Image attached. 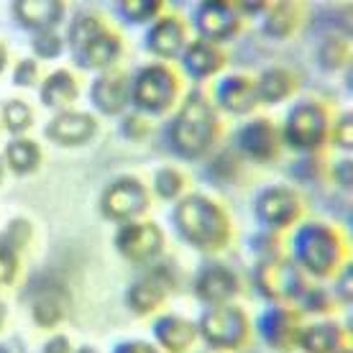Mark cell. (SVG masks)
Segmentation results:
<instances>
[{
  "mask_svg": "<svg viewBox=\"0 0 353 353\" xmlns=\"http://www.w3.org/2000/svg\"><path fill=\"white\" fill-rule=\"evenodd\" d=\"M36 92H39V103L46 110H54V113L70 110V108H74V103L82 95L80 77L70 67H59V70L49 72L46 77H41Z\"/></svg>",
  "mask_w": 353,
  "mask_h": 353,
  "instance_id": "obj_26",
  "label": "cell"
},
{
  "mask_svg": "<svg viewBox=\"0 0 353 353\" xmlns=\"http://www.w3.org/2000/svg\"><path fill=\"white\" fill-rule=\"evenodd\" d=\"M241 167H243V161L236 157V151L225 146V149H215L208 157V179L210 182H221V185H230V182H236L241 174Z\"/></svg>",
  "mask_w": 353,
  "mask_h": 353,
  "instance_id": "obj_35",
  "label": "cell"
},
{
  "mask_svg": "<svg viewBox=\"0 0 353 353\" xmlns=\"http://www.w3.org/2000/svg\"><path fill=\"white\" fill-rule=\"evenodd\" d=\"M0 131H3V128H0Z\"/></svg>",
  "mask_w": 353,
  "mask_h": 353,
  "instance_id": "obj_56",
  "label": "cell"
},
{
  "mask_svg": "<svg viewBox=\"0 0 353 353\" xmlns=\"http://www.w3.org/2000/svg\"><path fill=\"white\" fill-rule=\"evenodd\" d=\"M10 70V49L6 41H0V77Z\"/></svg>",
  "mask_w": 353,
  "mask_h": 353,
  "instance_id": "obj_49",
  "label": "cell"
},
{
  "mask_svg": "<svg viewBox=\"0 0 353 353\" xmlns=\"http://www.w3.org/2000/svg\"><path fill=\"white\" fill-rule=\"evenodd\" d=\"M64 44L70 52L72 67L92 74L118 67L125 52L123 36L108 26L103 13L92 8H77L72 13L64 31Z\"/></svg>",
  "mask_w": 353,
  "mask_h": 353,
  "instance_id": "obj_4",
  "label": "cell"
},
{
  "mask_svg": "<svg viewBox=\"0 0 353 353\" xmlns=\"http://www.w3.org/2000/svg\"><path fill=\"white\" fill-rule=\"evenodd\" d=\"M302 323L305 318L292 305H264L251 320V333L269 351L292 353Z\"/></svg>",
  "mask_w": 353,
  "mask_h": 353,
  "instance_id": "obj_16",
  "label": "cell"
},
{
  "mask_svg": "<svg viewBox=\"0 0 353 353\" xmlns=\"http://www.w3.org/2000/svg\"><path fill=\"white\" fill-rule=\"evenodd\" d=\"M192 294L203 307H218V305H230L241 297L243 292V279L241 274L218 256H208L192 274Z\"/></svg>",
  "mask_w": 353,
  "mask_h": 353,
  "instance_id": "obj_14",
  "label": "cell"
},
{
  "mask_svg": "<svg viewBox=\"0 0 353 353\" xmlns=\"http://www.w3.org/2000/svg\"><path fill=\"white\" fill-rule=\"evenodd\" d=\"M248 282L254 294L261 297L266 305H294L302 290L307 287L305 274L292 264L287 254L254 261L248 272Z\"/></svg>",
  "mask_w": 353,
  "mask_h": 353,
  "instance_id": "obj_10",
  "label": "cell"
},
{
  "mask_svg": "<svg viewBox=\"0 0 353 353\" xmlns=\"http://www.w3.org/2000/svg\"><path fill=\"white\" fill-rule=\"evenodd\" d=\"M169 294L172 292H169L167 284L146 266V272L139 274L123 290V305L136 318H149V315H157L164 307Z\"/></svg>",
  "mask_w": 353,
  "mask_h": 353,
  "instance_id": "obj_25",
  "label": "cell"
},
{
  "mask_svg": "<svg viewBox=\"0 0 353 353\" xmlns=\"http://www.w3.org/2000/svg\"><path fill=\"white\" fill-rule=\"evenodd\" d=\"M131 74V108L133 113L143 118H164L176 108L182 97V77L172 64L164 62H146L139 64Z\"/></svg>",
  "mask_w": 353,
  "mask_h": 353,
  "instance_id": "obj_5",
  "label": "cell"
},
{
  "mask_svg": "<svg viewBox=\"0 0 353 353\" xmlns=\"http://www.w3.org/2000/svg\"><path fill=\"white\" fill-rule=\"evenodd\" d=\"M0 353H16V351H13V345H10V343L0 341Z\"/></svg>",
  "mask_w": 353,
  "mask_h": 353,
  "instance_id": "obj_53",
  "label": "cell"
},
{
  "mask_svg": "<svg viewBox=\"0 0 353 353\" xmlns=\"http://www.w3.org/2000/svg\"><path fill=\"white\" fill-rule=\"evenodd\" d=\"M8 325V300H6V294L0 290V330Z\"/></svg>",
  "mask_w": 353,
  "mask_h": 353,
  "instance_id": "obj_50",
  "label": "cell"
},
{
  "mask_svg": "<svg viewBox=\"0 0 353 353\" xmlns=\"http://www.w3.org/2000/svg\"><path fill=\"white\" fill-rule=\"evenodd\" d=\"M284 254L307 282H327L351 259V243L336 223L302 218L294 228L287 230Z\"/></svg>",
  "mask_w": 353,
  "mask_h": 353,
  "instance_id": "obj_2",
  "label": "cell"
},
{
  "mask_svg": "<svg viewBox=\"0 0 353 353\" xmlns=\"http://www.w3.org/2000/svg\"><path fill=\"white\" fill-rule=\"evenodd\" d=\"M90 113L103 118H121L131 108V74L121 67L92 74L88 88Z\"/></svg>",
  "mask_w": 353,
  "mask_h": 353,
  "instance_id": "obj_17",
  "label": "cell"
},
{
  "mask_svg": "<svg viewBox=\"0 0 353 353\" xmlns=\"http://www.w3.org/2000/svg\"><path fill=\"white\" fill-rule=\"evenodd\" d=\"M21 279V251L0 239V290L16 287Z\"/></svg>",
  "mask_w": 353,
  "mask_h": 353,
  "instance_id": "obj_43",
  "label": "cell"
},
{
  "mask_svg": "<svg viewBox=\"0 0 353 353\" xmlns=\"http://www.w3.org/2000/svg\"><path fill=\"white\" fill-rule=\"evenodd\" d=\"M187 41H190L187 21L174 10L172 13L164 10L154 23L143 28V49H146V54H151L154 62H176L179 54L185 52Z\"/></svg>",
  "mask_w": 353,
  "mask_h": 353,
  "instance_id": "obj_20",
  "label": "cell"
},
{
  "mask_svg": "<svg viewBox=\"0 0 353 353\" xmlns=\"http://www.w3.org/2000/svg\"><path fill=\"white\" fill-rule=\"evenodd\" d=\"M34 123H36V110L23 97H8L0 105V128H6L10 133V139L13 136H28Z\"/></svg>",
  "mask_w": 353,
  "mask_h": 353,
  "instance_id": "obj_33",
  "label": "cell"
},
{
  "mask_svg": "<svg viewBox=\"0 0 353 353\" xmlns=\"http://www.w3.org/2000/svg\"><path fill=\"white\" fill-rule=\"evenodd\" d=\"M230 149L236 151L241 161L254 167H269L282 157V136L279 123L266 115H248L230 133Z\"/></svg>",
  "mask_w": 353,
  "mask_h": 353,
  "instance_id": "obj_12",
  "label": "cell"
},
{
  "mask_svg": "<svg viewBox=\"0 0 353 353\" xmlns=\"http://www.w3.org/2000/svg\"><path fill=\"white\" fill-rule=\"evenodd\" d=\"M248 251H251L254 261H264V259L284 254V241H282V236H276V233L256 228L248 236Z\"/></svg>",
  "mask_w": 353,
  "mask_h": 353,
  "instance_id": "obj_39",
  "label": "cell"
},
{
  "mask_svg": "<svg viewBox=\"0 0 353 353\" xmlns=\"http://www.w3.org/2000/svg\"><path fill=\"white\" fill-rule=\"evenodd\" d=\"M6 174H8V169H6V164H3V157H0V185L6 182Z\"/></svg>",
  "mask_w": 353,
  "mask_h": 353,
  "instance_id": "obj_52",
  "label": "cell"
},
{
  "mask_svg": "<svg viewBox=\"0 0 353 353\" xmlns=\"http://www.w3.org/2000/svg\"><path fill=\"white\" fill-rule=\"evenodd\" d=\"M223 136L221 113L212 108L208 90L197 88L182 92L176 108L164 123L161 139L167 151L179 161H205L218 149Z\"/></svg>",
  "mask_w": 353,
  "mask_h": 353,
  "instance_id": "obj_1",
  "label": "cell"
},
{
  "mask_svg": "<svg viewBox=\"0 0 353 353\" xmlns=\"http://www.w3.org/2000/svg\"><path fill=\"white\" fill-rule=\"evenodd\" d=\"M327 146H333L336 151H341L343 157H351V151H353V115H351V110H341V113L330 121Z\"/></svg>",
  "mask_w": 353,
  "mask_h": 353,
  "instance_id": "obj_38",
  "label": "cell"
},
{
  "mask_svg": "<svg viewBox=\"0 0 353 353\" xmlns=\"http://www.w3.org/2000/svg\"><path fill=\"white\" fill-rule=\"evenodd\" d=\"M110 353H161L157 345L146 338H123L110 348Z\"/></svg>",
  "mask_w": 353,
  "mask_h": 353,
  "instance_id": "obj_46",
  "label": "cell"
},
{
  "mask_svg": "<svg viewBox=\"0 0 353 353\" xmlns=\"http://www.w3.org/2000/svg\"><path fill=\"white\" fill-rule=\"evenodd\" d=\"M72 351H74L72 338L67 333H59V330H54L52 336H46L41 341V348H39V353H72Z\"/></svg>",
  "mask_w": 353,
  "mask_h": 353,
  "instance_id": "obj_47",
  "label": "cell"
},
{
  "mask_svg": "<svg viewBox=\"0 0 353 353\" xmlns=\"http://www.w3.org/2000/svg\"><path fill=\"white\" fill-rule=\"evenodd\" d=\"M70 6L64 0H13L10 3V16L18 26L28 34H41V31H57L67 21Z\"/></svg>",
  "mask_w": 353,
  "mask_h": 353,
  "instance_id": "obj_23",
  "label": "cell"
},
{
  "mask_svg": "<svg viewBox=\"0 0 353 353\" xmlns=\"http://www.w3.org/2000/svg\"><path fill=\"white\" fill-rule=\"evenodd\" d=\"M44 139L57 149H82L97 139L100 121L90 110H59L44 123Z\"/></svg>",
  "mask_w": 353,
  "mask_h": 353,
  "instance_id": "obj_19",
  "label": "cell"
},
{
  "mask_svg": "<svg viewBox=\"0 0 353 353\" xmlns=\"http://www.w3.org/2000/svg\"><path fill=\"white\" fill-rule=\"evenodd\" d=\"M327 290H330V294H333L336 307L351 310V305H353V264H351V259L330 276V287H327Z\"/></svg>",
  "mask_w": 353,
  "mask_h": 353,
  "instance_id": "obj_40",
  "label": "cell"
},
{
  "mask_svg": "<svg viewBox=\"0 0 353 353\" xmlns=\"http://www.w3.org/2000/svg\"><path fill=\"white\" fill-rule=\"evenodd\" d=\"M338 353H353V348H351V345H345L343 351H338Z\"/></svg>",
  "mask_w": 353,
  "mask_h": 353,
  "instance_id": "obj_54",
  "label": "cell"
},
{
  "mask_svg": "<svg viewBox=\"0 0 353 353\" xmlns=\"http://www.w3.org/2000/svg\"><path fill=\"white\" fill-rule=\"evenodd\" d=\"M208 95H210V103L218 113L241 118V121L254 115V110L259 108L254 77L243 74V72H223L221 77H215Z\"/></svg>",
  "mask_w": 353,
  "mask_h": 353,
  "instance_id": "obj_18",
  "label": "cell"
},
{
  "mask_svg": "<svg viewBox=\"0 0 353 353\" xmlns=\"http://www.w3.org/2000/svg\"><path fill=\"white\" fill-rule=\"evenodd\" d=\"M151 190L141 176L136 174H118L100 190L97 210L103 221L121 225V223L141 221L151 210Z\"/></svg>",
  "mask_w": 353,
  "mask_h": 353,
  "instance_id": "obj_11",
  "label": "cell"
},
{
  "mask_svg": "<svg viewBox=\"0 0 353 353\" xmlns=\"http://www.w3.org/2000/svg\"><path fill=\"white\" fill-rule=\"evenodd\" d=\"M325 176L330 179V185L336 187L341 194H351L353 190V161L351 157H336L327 164Z\"/></svg>",
  "mask_w": 353,
  "mask_h": 353,
  "instance_id": "obj_45",
  "label": "cell"
},
{
  "mask_svg": "<svg viewBox=\"0 0 353 353\" xmlns=\"http://www.w3.org/2000/svg\"><path fill=\"white\" fill-rule=\"evenodd\" d=\"M345 345H351L348 327L338 318H315L302 323L297 333V353H338Z\"/></svg>",
  "mask_w": 353,
  "mask_h": 353,
  "instance_id": "obj_24",
  "label": "cell"
},
{
  "mask_svg": "<svg viewBox=\"0 0 353 353\" xmlns=\"http://www.w3.org/2000/svg\"><path fill=\"white\" fill-rule=\"evenodd\" d=\"M118 136H121L123 141H131V143L146 141L151 136V121L139 113H133V110H125V113L118 118Z\"/></svg>",
  "mask_w": 353,
  "mask_h": 353,
  "instance_id": "obj_42",
  "label": "cell"
},
{
  "mask_svg": "<svg viewBox=\"0 0 353 353\" xmlns=\"http://www.w3.org/2000/svg\"><path fill=\"white\" fill-rule=\"evenodd\" d=\"M187 28L194 34V39L223 46L239 39L243 18L236 10V3H230V0H200L190 10Z\"/></svg>",
  "mask_w": 353,
  "mask_h": 353,
  "instance_id": "obj_15",
  "label": "cell"
},
{
  "mask_svg": "<svg viewBox=\"0 0 353 353\" xmlns=\"http://www.w3.org/2000/svg\"><path fill=\"white\" fill-rule=\"evenodd\" d=\"M330 121H333L330 108L323 100H315V97H300V100H294L287 108L282 123H279L282 146L290 149L294 157H302V154H323V149L327 146Z\"/></svg>",
  "mask_w": 353,
  "mask_h": 353,
  "instance_id": "obj_6",
  "label": "cell"
},
{
  "mask_svg": "<svg viewBox=\"0 0 353 353\" xmlns=\"http://www.w3.org/2000/svg\"><path fill=\"white\" fill-rule=\"evenodd\" d=\"M302 26V6L292 0L269 3L261 16V34L274 41H284L300 31Z\"/></svg>",
  "mask_w": 353,
  "mask_h": 353,
  "instance_id": "obj_29",
  "label": "cell"
},
{
  "mask_svg": "<svg viewBox=\"0 0 353 353\" xmlns=\"http://www.w3.org/2000/svg\"><path fill=\"white\" fill-rule=\"evenodd\" d=\"M3 164L16 176L36 174L44 164V146L34 136H13L3 146Z\"/></svg>",
  "mask_w": 353,
  "mask_h": 353,
  "instance_id": "obj_28",
  "label": "cell"
},
{
  "mask_svg": "<svg viewBox=\"0 0 353 353\" xmlns=\"http://www.w3.org/2000/svg\"><path fill=\"white\" fill-rule=\"evenodd\" d=\"M292 307L300 312L302 318H330L333 310H336V302H333V294L323 282H307V287L302 290V294L297 297V302Z\"/></svg>",
  "mask_w": 353,
  "mask_h": 353,
  "instance_id": "obj_34",
  "label": "cell"
},
{
  "mask_svg": "<svg viewBox=\"0 0 353 353\" xmlns=\"http://www.w3.org/2000/svg\"><path fill=\"white\" fill-rule=\"evenodd\" d=\"M179 77L190 80L192 85H203V82H210L215 77H221L225 64H228V57L223 52V46H215L210 41H203V39H194L190 36L185 52L179 54Z\"/></svg>",
  "mask_w": 353,
  "mask_h": 353,
  "instance_id": "obj_21",
  "label": "cell"
},
{
  "mask_svg": "<svg viewBox=\"0 0 353 353\" xmlns=\"http://www.w3.org/2000/svg\"><path fill=\"white\" fill-rule=\"evenodd\" d=\"M151 197H157L161 203L174 205L179 197L187 194V176L185 172L174 164H161V167L154 169L151 174Z\"/></svg>",
  "mask_w": 353,
  "mask_h": 353,
  "instance_id": "obj_31",
  "label": "cell"
},
{
  "mask_svg": "<svg viewBox=\"0 0 353 353\" xmlns=\"http://www.w3.org/2000/svg\"><path fill=\"white\" fill-rule=\"evenodd\" d=\"M64 52H67V44H64V34L59 31H41L31 36V57L36 62H57L64 57Z\"/></svg>",
  "mask_w": 353,
  "mask_h": 353,
  "instance_id": "obj_37",
  "label": "cell"
},
{
  "mask_svg": "<svg viewBox=\"0 0 353 353\" xmlns=\"http://www.w3.org/2000/svg\"><path fill=\"white\" fill-rule=\"evenodd\" d=\"M0 239L23 254L28 243L34 241V223L28 221V218H21V215H18V218H10V221L0 228Z\"/></svg>",
  "mask_w": 353,
  "mask_h": 353,
  "instance_id": "obj_41",
  "label": "cell"
},
{
  "mask_svg": "<svg viewBox=\"0 0 353 353\" xmlns=\"http://www.w3.org/2000/svg\"><path fill=\"white\" fill-rule=\"evenodd\" d=\"M169 225L176 241L203 256H218L233 241V218L228 208L208 192H187L172 205Z\"/></svg>",
  "mask_w": 353,
  "mask_h": 353,
  "instance_id": "obj_3",
  "label": "cell"
},
{
  "mask_svg": "<svg viewBox=\"0 0 353 353\" xmlns=\"http://www.w3.org/2000/svg\"><path fill=\"white\" fill-rule=\"evenodd\" d=\"M164 13V0H118L113 3V16L123 26H149Z\"/></svg>",
  "mask_w": 353,
  "mask_h": 353,
  "instance_id": "obj_32",
  "label": "cell"
},
{
  "mask_svg": "<svg viewBox=\"0 0 353 353\" xmlns=\"http://www.w3.org/2000/svg\"><path fill=\"white\" fill-rule=\"evenodd\" d=\"M192 353H212V351H192Z\"/></svg>",
  "mask_w": 353,
  "mask_h": 353,
  "instance_id": "obj_55",
  "label": "cell"
},
{
  "mask_svg": "<svg viewBox=\"0 0 353 353\" xmlns=\"http://www.w3.org/2000/svg\"><path fill=\"white\" fill-rule=\"evenodd\" d=\"M251 215L261 230L282 236L305 218V200L294 185L269 182L251 197Z\"/></svg>",
  "mask_w": 353,
  "mask_h": 353,
  "instance_id": "obj_9",
  "label": "cell"
},
{
  "mask_svg": "<svg viewBox=\"0 0 353 353\" xmlns=\"http://www.w3.org/2000/svg\"><path fill=\"white\" fill-rule=\"evenodd\" d=\"M151 343L161 353H192L197 345L194 320L182 312H159L151 320Z\"/></svg>",
  "mask_w": 353,
  "mask_h": 353,
  "instance_id": "obj_22",
  "label": "cell"
},
{
  "mask_svg": "<svg viewBox=\"0 0 353 353\" xmlns=\"http://www.w3.org/2000/svg\"><path fill=\"white\" fill-rule=\"evenodd\" d=\"M292 353H294V351H292Z\"/></svg>",
  "mask_w": 353,
  "mask_h": 353,
  "instance_id": "obj_57",
  "label": "cell"
},
{
  "mask_svg": "<svg viewBox=\"0 0 353 353\" xmlns=\"http://www.w3.org/2000/svg\"><path fill=\"white\" fill-rule=\"evenodd\" d=\"M266 0H256V3H236V10L241 13V18H246V16H264V10H266Z\"/></svg>",
  "mask_w": 353,
  "mask_h": 353,
  "instance_id": "obj_48",
  "label": "cell"
},
{
  "mask_svg": "<svg viewBox=\"0 0 353 353\" xmlns=\"http://www.w3.org/2000/svg\"><path fill=\"white\" fill-rule=\"evenodd\" d=\"M72 353H100V348H95V345H90V343H82V345H74Z\"/></svg>",
  "mask_w": 353,
  "mask_h": 353,
  "instance_id": "obj_51",
  "label": "cell"
},
{
  "mask_svg": "<svg viewBox=\"0 0 353 353\" xmlns=\"http://www.w3.org/2000/svg\"><path fill=\"white\" fill-rule=\"evenodd\" d=\"M315 64L323 72H341L351 67V41L343 34H325L315 49Z\"/></svg>",
  "mask_w": 353,
  "mask_h": 353,
  "instance_id": "obj_30",
  "label": "cell"
},
{
  "mask_svg": "<svg viewBox=\"0 0 353 353\" xmlns=\"http://www.w3.org/2000/svg\"><path fill=\"white\" fill-rule=\"evenodd\" d=\"M325 159H323V154H302V157H294L290 161V167H287V174L294 185H318L325 179Z\"/></svg>",
  "mask_w": 353,
  "mask_h": 353,
  "instance_id": "obj_36",
  "label": "cell"
},
{
  "mask_svg": "<svg viewBox=\"0 0 353 353\" xmlns=\"http://www.w3.org/2000/svg\"><path fill=\"white\" fill-rule=\"evenodd\" d=\"M10 82L16 85V88H39V82H41V67L36 62L34 57H21L13 67H10Z\"/></svg>",
  "mask_w": 353,
  "mask_h": 353,
  "instance_id": "obj_44",
  "label": "cell"
},
{
  "mask_svg": "<svg viewBox=\"0 0 353 353\" xmlns=\"http://www.w3.org/2000/svg\"><path fill=\"white\" fill-rule=\"evenodd\" d=\"M254 88H256L259 105H282L297 95L300 77L284 64H269L254 77Z\"/></svg>",
  "mask_w": 353,
  "mask_h": 353,
  "instance_id": "obj_27",
  "label": "cell"
},
{
  "mask_svg": "<svg viewBox=\"0 0 353 353\" xmlns=\"http://www.w3.org/2000/svg\"><path fill=\"white\" fill-rule=\"evenodd\" d=\"M115 254L136 266H149L167 251V233L157 221L141 218V221L121 223L113 233Z\"/></svg>",
  "mask_w": 353,
  "mask_h": 353,
  "instance_id": "obj_13",
  "label": "cell"
},
{
  "mask_svg": "<svg viewBox=\"0 0 353 353\" xmlns=\"http://www.w3.org/2000/svg\"><path fill=\"white\" fill-rule=\"evenodd\" d=\"M21 300L39 330H57L70 318L72 290L57 272H34L21 287Z\"/></svg>",
  "mask_w": 353,
  "mask_h": 353,
  "instance_id": "obj_8",
  "label": "cell"
},
{
  "mask_svg": "<svg viewBox=\"0 0 353 353\" xmlns=\"http://www.w3.org/2000/svg\"><path fill=\"white\" fill-rule=\"evenodd\" d=\"M197 327V343L205 345V351L212 353H239L251 343V315L239 302L218 305V307H203L194 320Z\"/></svg>",
  "mask_w": 353,
  "mask_h": 353,
  "instance_id": "obj_7",
  "label": "cell"
}]
</instances>
